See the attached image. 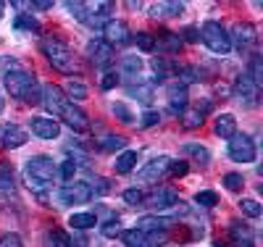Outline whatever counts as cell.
<instances>
[{
  "label": "cell",
  "mask_w": 263,
  "mask_h": 247,
  "mask_svg": "<svg viewBox=\"0 0 263 247\" xmlns=\"http://www.w3.org/2000/svg\"><path fill=\"white\" fill-rule=\"evenodd\" d=\"M119 69H121V74L124 77H140V71H142V58L140 55H124L121 61H119Z\"/></svg>",
  "instance_id": "26"
},
{
  "label": "cell",
  "mask_w": 263,
  "mask_h": 247,
  "mask_svg": "<svg viewBox=\"0 0 263 247\" xmlns=\"http://www.w3.org/2000/svg\"><path fill=\"white\" fill-rule=\"evenodd\" d=\"M66 153H69L71 155V163L74 166H87V163H90V155H87V150L79 145V142H69V145H66Z\"/></svg>",
  "instance_id": "31"
},
{
  "label": "cell",
  "mask_w": 263,
  "mask_h": 247,
  "mask_svg": "<svg viewBox=\"0 0 263 247\" xmlns=\"http://www.w3.org/2000/svg\"><path fill=\"white\" fill-rule=\"evenodd\" d=\"M100 232H103V237H108V239L119 237V234H121V221H119V216L108 218V221L103 223V226H100Z\"/></svg>",
  "instance_id": "42"
},
{
  "label": "cell",
  "mask_w": 263,
  "mask_h": 247,
  "mask_svg": "<svg viewBox=\"0 0 263 247\" xmlns=\"http://www.w3.org/2000/svg\"><path fill=\"white\" fill-rule=\"evenodd\" d=\"M58 197L63 205H84L92 200V192H90V184H84V182H69L61 187Z\"/></svg>",
  "instance_id": "9"
},
{
  "label": "cell",
  "mask_w": 263,
  "mask_h": 247,
  "mask_svg": "<svg viewBox=\"0 0 263 247\" xmlns=\"http://www.w3.org/2000/svg\"><path fill=\"white\" fill-rule=\"evenodd\" d=\"M124 203L126 205H142L145 203V192L142 189H137V187H132V189H124Z\"/></svg>",
  "instance_id": "45"
},
{
  "label": "cell",
  "mask_w": 263,
  "mask_h": 247,
  "mask_svg": "<svg viewBox=\"0 0 263 247\" xmlns=\"http://www.w3.org/2000/svg\"><path fill=\"white\" fill-rule=\"evenodd\" d=\"M119 237H121V242H124L126 247H153L147 232H140V229H126V232H121Z\"/></svg>",
  "instance_id": "24"
},
{
  "label": "cell",
  "mask_w": 263,
  "mask_h": 247,
  "mask_svg": "<svg viewBox=\"0 0 263 247\" xmlns=\"http://www.w3.org/2000/svg\"><path fill=\"white\" fill-rule=\"evenodd\" d=\"M216 134L221 140H232L234 134H237V119L232 113H221V116H216Z\"/></svg>",
  "instance_id": "22"
},
{
  "label": "cell",
  "mask_w": 263,
  "mask_h": 247,
  "mask_svg": "<svg viewBox=\"0 0 263 247\" xmlns=\"http://www.w3.org/2000/svg\"><path fill=\"white\" fill-rule=\"evenodd\" d=\"M32 134L40 140H58L61 134V124L50 116H34L32 119Z\"/></svg>",
  "instance_id": "15"
},
{
  "label": "cell",
  "mask_w": 263,
  "mask_h": 247,
  "mask_svg": "<svg viewBox=\"0 0 263 247\" xmlns=\"http://www.w3.org/2000/svg\"><path fill=\"white\" fill-rule=\"evenodd\" d=\"M61 119L69 124L77 134H84V131H90V119H87V113L79 108V105H74V103H66L63 105V110H61Z\"/></svg>",
  "instance_id": "12"
},
{
  "label": "cell",
  "mask_w": 263,
  "mask_h": 247,
  "mask_svg": "<svg viewBox=\"0 0 263 247\" xmlns=\"http://www.w3.org/2000/svg\"><path fill=\"white\" fill-rule=\"evenodd\" d=\"M66 11H69L77 21H82V24H84V18H87V3H71V0H69V3H66Z\"/></svg>",
  "instance_id": "47"
},
{
  "label": "cell",
  "mask_w": 263,
  "mask_h": 247,
  "mask_svg": "<svg viewBox=\"0 0 263 247\" xmlns=\"http://www.w3.org/2000/svg\"><path fill=\"white\" fill-rule=\"evenodd\" d=\"M3 77H6V89L11 92V98H18L24 103H40L42 87H40L37 77H32L29 71H21V69L6 71Z\"/></svg>",
  "instance_id": "3"
},
{
  "label": "cell",
  "mask_w": 263,
  "mask_h": 247,
  "mask_svg": "<svg viewBox=\"0 0 263 247\" xmlns=\"http://www.w3.org/2000/svg\"><path fill=\"white\" fill-rule=\"evenodd\" d=\"M55 176H58V166L53 163V158H48V155H32L24 166V182L34 192H42Z\"/></svg>",
  "instance_id": "2"
},
{
  "label": "cell",
  "mask_w": 263,
  "mask_h": 247,
  "mask_svg": "<svg viewBox=\"0 0 263 247\" xmlns=\"http://www.w3.org/2000/svg\"><path fill=\"white\" fill-rule=\"evenodd\" d=\"M156 48H161V50H166V53H179L182 40H179L177 32H161V42L156 40Z\"/></svg>",
  "instance_id": "29"
},
{
  "label": "cell",
  "mask_w": 263,
  "mask_h": 247,
  "mask_svg": "<svg viewBox=\"0 0 263 247\" xmlns=\"http://www.w3.org/2000/svg\"><path fill=\"white\" fill-rule=\"evenodd\" d=\"M232 98H237V103L242 105V108H255L260 103V87H255L248 74H239L237 82H234Z\"/></svg>",
  "instance_id": "6"
},
{
  "label": "cell",
  "mask_w": 263,
  "mask_h": 247,
  "mask_svg": "<svg viewBox=\"0 0 263 247\" xmlns=\"http://www.w3.org/2000/svg\"><path fill=\"white\" fill-rule=\"evenodd\" d=\"M132 79H137V84H129V87H126L129 98H135V100H140V103L150 105V103H153V89H156L153 79H150V82H142L140 77H132Z\"/></svg>",
  "instance_id": "19"
},
{
  "label": "cell",
  "mask_w": 263,
  "mask_h": 247,
  "mask_svg": "<svg viewBox=\"0 0 263 247\" xmlns=\"http://www.w3.org/2000/svg\"><path fill=\"white\" fill-rule=\"evenodd\" d=\"M229 158L234 163H253L255 161V142L248 134H234L229 140Z\"/></svg>",
  "instance_id": "7"
},
{
  "label": "cell",
  "mask_w": 263,
  "mask_h": 247,
  "mask_svg": "<svg viewBox=\"0 0 263 247\" xmlns=\"http://www.w3.org/2000/svg\"><path fill=\"white\" fill-rule=\"evenodd\" d=\"M227 247H253V244H242V242H232V244H227Z\"/></svg>",
  "instance_id": "56"
},
{
  "label": "cell",
  "mask_w": 263,
  "mask_h": 247,
  "mask_svg": "<svg viewBox=\"0 0 263 247\" xmlns=\"http://www.w3.org/2000/svg\"><path fill=\"white\" fill-rule=\"evenodd\" d=\"M174 203H179L177 192H174V189H158V192H153L150 197H145L142 205H150L153 211H168Z\"/></svg>",
  "instance_id": "18"
},
{
  "label": "cell",
  "mask_w": 263,
  "mask_h": 247,
  "mask_svg": "<svg viewBox=\"0 0 263 247\" xmlns=\"http://www.w3.org/2000/svg\"><path fill=\"white\" fill-rule=\"evenodd\" d=\"M87 55H90V61L98 66V69H108V66L114 63V48L103 37L87 42Z\"/></svg>",
  "instance_id": "10"
},
{
  "label": "cell",
  "mask_w": 263,
  "mask_h": 247,
  "mask_svg": "<svg viewBox=\"0 0 263 247\" xmlns=\"http://www.w3.org/2000/svg\"><path fill=\"white\" fill-rule=\"evenodd\" d=\"M239 211H242L245 216H250V218H258L263 213L260 203H258V200H253V197H242V200H239Z\"/></svg>",
  "instance_id": "38"
},
{
  "label": "cell",
  "mask_w": 263,
  "mask_h": 247,
  "mask_svg": "<svg viewBox=\"0 0 263 247\" xmlns=\"http://www.w3.org/2000/svg\"><path fill=\"white\" fill-rule=\"evenodd\" d=\"M168 166H171V158H168V155H158V158L147 161V163L137 171V182H142V184L163 182V179L168 176Z\"/></svg>",
  "instance_id": "5"
},
{
  "label": "cell",
  "mask_w": 263,
  "mask_h": 247,
  "mask_svg": "<svg viewBox=\"0 0 263 247\" xmlns=\"http://www.w3.org/2000/svg\"><path fill=\"white\" fill-rule=\"evenodd\" d=\"M224 187L229 189V192H242V187H245V179H242V174H224Z\"/></svg>",
  "instance_id": "41"
},
{
  "label": "cell",
  "mask_w": 263,
  "mask_h": 247,
  "mask_svg": "<svg viewBox=\"0 0 263 247\" xmlns=\"http://www.w3.org/2000/svg\"><path fill=\"white\" fill-rule=\"evenodd\" d=\"M187 171H190V166L184 161H171V166H168V176H184Z\"/></svg>",
  "instance_id": "52"
},
{
  "label": "cell",
  "mask_w": 263,
  "mask_h": 247,
  "mask_svg": "<svg viewBox=\"0 0 263 247\" xmlns=\"http://www.w3.org/2000/svg\"><path fill=\"white\" fill-rule=\"evenodd\" d=\"M182 153L190 155V158H195V163H197V166H203V168L211 163V153H208V147L197 145V142H187V145H182Z\"/></svg>",
  "instance_id": "23"
},
{
  "label": "cell",
  "mask_w": 263,
  "mask_h": 247,
  "mask_svg": "<svg viewBox=\"0 0 263 247\" xmlns=\"http://www.w3.org/2000/svg\"><path fill=\"white\" fill-rule=\"evenodd\" d=\"M116 84H119V77H116V74H105V77H103V82H100V87H103V89H114Z\"/></svg>",
  "instance_id": "53"
},
{
  "label": "cell",
  "mask_w": 263,
  "mask_h": 247,
  "mask_svg": "<svg viewBox=\"0 0 263 247\" xmlns=\"http://www.w3.org/2000/svg\"><path fill=\"white\" fill-rule=\"evenodd\" d=\"M200 40L208 45V50L216 55H227L232 50V42H229V32L224 29V24L218 21H205L200 27Z\"/></svg>",
  "instance_id": "4"
},
{
  "label": "cell",
  "mask_w": 263,
  "mask_h": 247,
  "mask_svg": "<svg viewBox=\"0 0 263 247\" xmlns=\"http://www.w3.org/2000/svg\"><path fill=\"white\" fill-rule=\"evenodd\" d=\"M3 108H6V98H3V92H0V113H3Z\"/></svg>",
  "instance_id": "57"
},
{
  "label": "cell",
  "mask_w": 263,
  "mask_h": 247,
  "mask_svg": "<svg viewBox=\"0 0 263 247\" xmlns=\"http://www.w3.org/2000/svg\"><path fill=\"white\" fill-rule=\"evenodd\" d=\"M203 121H205V110H184L182 113V126L184 129H200L203 126Z\"/></svg>",
  "instance_id": "32"
},
{
  "label": "cell",
  "mask_w": 263,
  "mask_h": 247,
  "mask_svg": "<svg viewBox=\"0 0 263 247\" xmlns=\"http://www.w3.org/2000/svg\"><path fill=\"white\" fill-rule=\"evenodd\" d=\"M135 166H137V153H135V150H124V153L119 155V158L114 161L116 174H129Z\"/></svg>",
  "instance_id": "28"
},
{
  "label": "cell",
  "mask_w": 263,
  "mask_h": 247,
  "mask_svg": "<svg viewBox=\"0 0 263 247\" xmlns=\"http://www.w3.org/2000/svg\"><path fill=\"white\" fill-rule=\"evenodd\" d=\"M95 223H98V216L95 213H74L69 218V226L74 232H87V229H92Z\"/></svg>",
  "instance_id": "27"
},
{
  "label": "cell",
  "mask_w": 263,
  "mask_h": 247,
  "mask_svg": "<svg viewBox=\"0 0 263 247\" xmlns=\"http://www.w3.org/2000/svg\"><path fill=\"white\" fill-rule=\"evenodd\" d=\"M229 42H234V48L248 55L253 48H255V42H258V29L253 24H248V21H242V24H237L229 34Z\"/></svg>",
  "instance_id": "8"
},
{
  "label": "cell",
  "mask_w": 263,
  "mask_h": 247,
  "mask_svg": "<svg viewBox=\"0 0 263 247\" xmlns=\"http://www.w3.org/2000/svg\"><path fill=\"white\" fill-rule=\"evenodd\" d=\"M195 203H197V205H203V208H213V205L218 203V195H216L213 189H203V192H197V195H195Z\"/></svg>",
  "instance_id": "44"
},
{
  "label": "cell",
  "mask_w": 263,
  "mask_h": 247,
  "mask_svg": "<svg viewBox=\"0 0 263 247\" xmlns=\"http://www.w3.org/2000/svg\"><path fill=\"white\" fill-rule=\"evenodd\" d=\"M203 79V71L197 66H179V84H192V82H200Z\"/></svg>",
  "instance_id": "36"
},
{
  "label": "cell",
  "mask_w": 263,
  "mask_h": 247,
  "mask_svg": "<svg viewBox=\"0 0 263 247\" xmlns=\"http://www.w3.org/2000/svg\"><path fill=\"white\" fill-rule=\"evenodd\" d=\"M0 192H13V168L8 163H0Z\"/></svg>",
  "instance_id": "37"
},
{
  "label": "cell",
  "mask_w": 263,
  "mask_h": 247,
  "mask_svg": "<svg viewBox=\"0 0 263 247\" xmlns=\"http://www.w3.org/2000/svg\"><path fill=\"white\" fill-rule=\"evenodd\" d=\"M100 32L105 34L103 40L111 45V48H114V45H126V42H132V29L124 24V21H116V18L108 21V24H105Z\"/></svg>",
  "instance_id": "13"
},
{
  "label": "cell",
  "mask_w": 263,
  "mask_h": 247,
  "mask_svg": "<svg viewBox=\"0 0 263 247\" xmlns=\"http://www.w3.org/2000/svg\"><path fill=\"white\" fill-rule=\"evenodd\" d=\"M111 113H114L121 124H135V116H132V110H129L124 103H114V105H111Z\"/></svg>",
  "instance_id": "43"
},
{
  "label": "cell",
  "mask_w": 263,
  "mask_h": 247,
  "mask_svg": "<svg viewBox=\"0 0 263 247\" xmlns=\"http://www.w3.org/2000/svg\"><path fill=\"white\" fill-rule=\"evenodd\" d=\"M90 192L98 195V197H103V195L111 192V182H108L105 176H95V179H92V184H90Z\"/></svg>",
  "instance_id": "46"
},
{
  "label": "cell",
  "mask_w": 263,
  "mask_h": 247,
  "mask_svg": "<svg viewBox=\"0 0 263 247\" xmlns=\"http://www.w3.org/2000/svg\"><path fill=\"white\" fill-rule=\"evenodd\" d=\"M16 11H32V3H24V0H16V3H11Z\"/></svg>",
  "instance_id": "55"
},
{
  "label": "cell",
  "mask_w": 263,
  "mask_h": 247,
  "mask_svg": "<svg viewBox=\"0 0 263 247\" xmlns=\"http://www.w3.org/2000/svg\"><path fill=\"white\" fill-rule=\"evenodd\" d=\"M16 32H27V34H32V32H40V24L32 18V13H18L16 16Z\"/></svg>",
  "instance_id": "34"
},
{
  "label": "cell",
  "mask_w": 263,
  "mask_h": 247,
  "mask_svg": "<svg viewBox=\"0 0 263 247\" xmlns=\"http://www.w3.org/2000/svg\"><path fill=\"white\" fill-rule=\"evenodd\" d=\"M229 234H232V242H242V244H253V229L242 221H232L229 226Z\"/></svg>",
  "instance_id": "25"
},
{
  "label": "cell",
  "mask_w": 263,
  "mask_h": 247,
  "mask_svg": "<svg viewBox=\"0 0 263 247\" xmlns=\"http://www.w3.org/2000/svg\"><path fill=\"white\" fill-rule=\"evenodd\" d=\"M3 11H6V3H0V16H3Z\"/></svg>",
  "instance_id": "58"
},
{
  "label": "cell",
  "mask_w": 263,
  "mask_h": 247,
  "mask_svg": "<svg viewBox=\"0 0 263 247\" xmlns=\"http://www.w3.org/2000/svg\"><path fill=\"white\" fill-rule=\"evenodd\" d=\"M184 13V3H177V0H166V3H153L150 6V16H182Z\"/></svg>",
  "instance_id": "21"
},
{
  "label": "cell",
  "mask_w": 263,
  "mask_h": 247,
  "mask_svg": "<svg viewBox=\"0 0 263 247\" xmlns=\"http://www.w3.org/2000/svg\"><path fill=\"white\" fill-rule=\"evenodd\" d=\"M53 3L50 0H37V3H32V11H50Z\"/></svg>",
  "instance_id": "54"
},
{
  "label": "cell",
  "mask_w": 263,
  "mask_h": 247,
  "mask_svg": "<svg viewBox=\"0 0 263 247\" xmlns=\"http://www.w3.org/2000/svg\"><path fill=\"white\" fill-rule=\"evenodd\" d=\"M0 247H24V242H21V237L18 234H3L0 237Z\"/></svg>",
  "instance_id": "51"
},
{
  "label": "cell",
  "mask_w": 263,
  "mask_h": 247,
  "mask_svg": "<svg viewBox=\"0 0 263 247\" xmlns=\"http://www.w3.org/2000/svg\"><path fill=\"white\" fill-rule=\"evenodd\" d=\"M171 223L174 221L168 216H145V218L137 221L135 229H140V232H168Z\"/></svg>",
  "instance_id": "20"
},
{
  "label": "cell",
  "mask_w": 263,
  "mask_h": 247,
  "mask_svg": "<svg viewBox=\"0 0 263 247\" xmlns=\"http://www.w3.org/2000/svg\"><path fill=\"white\" fill-rule=\"evenodd\" d=\"M248 77L255 87L263 84V63H260V55L258 53H250V63H248Z\"/></svg>",
  "instance_id": "30"
},
{
  "label": "cell",
  "mask_w": 263,
  "mask_h": 247,
  "mask_svg": "<svg viewBox=\"0 0 263 247\" xmlns=\"http://www.w3.org/2000/svg\"><path fill=\"white\" fill-rule=\"evenodd\" d=\"M177 34H179L182 42H200V29H197V27H187V29H182Z\"/></svg>",
  "instance_id": "50"
},
{
  "label": "cell",
  "mask_w": 263,
  "mask_h": 247,
  "mask_svg": "<svg viewBox=\"0 0 263 247\" xmlns=\"http://www.w3.org/2000/svg\"><path fill=\"white\" fill-rule=\"evenodd\" d=\"M27 140H29L27 129H21L18 124H3L0 126V147L16 150V147H24Z\"/></svg>",
  "instance_id": "11"
},
{
  "label": "cell",
  "mask_w": 263,
  "mask_h": 247,
  "mask_svg": "<svg viewBox=\"0 0 263 247\" xmlns=\"http://www.w3.org/2000/svg\"><path fill=\"white\" fill-rule=\"evenodd\" d=\"M166 95H168V113L182 116L184 110H187V87L179 84V82L177 84H168Z\"/></svg>",
  "instance_id": "16"
},
{
  "label": "cell",
  "mask_w": 263,
  "mask_h": 247,
  "mask_svg": "<svg viewBox=\"0 0 263 247\" xmlns=\"http://www.w3.org/2000/svg\"><path fill=\"white\" fill-rule=\"evenodd\" d=\"M63 95L71 98V100H84L87 98V87L82 82H77V79H69V82H66V87H63Z\"/></svg>",
  "instance_id": "35"
},
{
  "label": "cell",
  "mask_w": 263,
  "mask_h": 247,
  "mask_svg": "<svg viewBox=\"0 0 263 247\" xmlns=\"http://www.w3.org/2000/svg\"><path fill=\"white\" fill-rule=\"evenodd\" d=\"M156 124H161V113H158V110H145L142 119H140V126L150 129V126H156Z\"/></svg>",
  "instance_id": "49"
},
{
  "label": "cell",
  "mask_w": 263,
  "mask_h": 247,
  "mask_svg": "<svg viewBox=\"0 0 263 247\" xmlns=\"http://www.w3.org/2000/svg\"><path fill=\"white\" fill-rule=\"evenodd\" d=\"M45 242H48V247H71L69 244V237H66L61 229H50L45 234Z\"/></svg>",
  "instance_id": "40"
},
{
  "label": "cell",
  "mask_w": 263,
  "mask_h": 247,
  "mask_svg": "<svg viewBox=\"0 0 263 247\" xmlns=\"http://www.w3.org/2000/svg\"><path fill=\"white\" fill-rule=\"evenodd\" d=\"M40 50H42V55L50 61L53 69H58L61 74H69V77L77 74V69H79V66H77V55H74V50L63 40H58V37H42Z\"/></svg>",
  "instance_id": "1"
},
{
  "label": "cell",
  "mask_w": 263,
  "mask_h": 247,
  "mask_svg": "<svg viewBox=\"0 0 263 247\" xmlns=\"http://www.w3.org/2000/svg\"><path fill=\"white\" fill-rule=\"evenodd\" d=\"M137 42V48L142 50V53H153L156 50V37H153L150 32H137V37H132Z\"/></svg>",
  "instance_id": "39"
},
{
  "label": "cell",
  "mask_w": 263,
  "mask_h": 247,
  "mask_svg": "<svg viewBox=\"0 0 263 247\" xmlns=\"http://www.w3.org/2000/svg\"><path fill=\"white\" fill-rule=\"evenodd\" d=\"M40 103L45 105L53 116H61V110H63V105L69 103L66 100V95H63V89L58 87V84H45L42 87V98H40Z\"/></svg>",
  "instance_id": "14"
},
{
  "label": "cell",
  "mask_w": 263,
  "mask_h": 247,
  "mask_svg": "<svg viewBox=\"0 0 263 247\" xmlns=\"http://www.w3.org/2000/svg\"><path fill=\"white\" fill-rule=\"evenodd\" d=\"M150 69L156 71V79H153V84H156V82H163L166 77L179 74V63L174 61L171 55H156L150 61Z\"/></svg>",
  "instance_id": "17"
},
{
  "label": "cell",
  "mask_w": 263,
  "mask_h": 247,
  "mask_svg": "<svg viewBox=\"0 0 263 247\" xmlns=\"http://www.w3.org/2000/svg\"><path fill=\"white\" fill-rule=\"evenodd\" d=\"M58 174H61V179H63V182L69 184V182H74V174H77V166H74L71 161H63V163H61V168H58Z\"/></svg>",
  "instance_id": "48"
},
{
  "label": "cell",
  "mask_w": 263,
  "mask_h": 247,
  "mask_svg": "<svg viewBox=\"0 0 263 247\" xmlns=\"http://www.w3.org/2000/svg\"><path fill=\"white\" fill-rule=\"evenodd\" d=\"M124 145H126V137H124V134H105V137L98 142V147H100V150H105V153L121 150Z\"/></svg>",
  "instance_id": "33"
}]
</instances>
